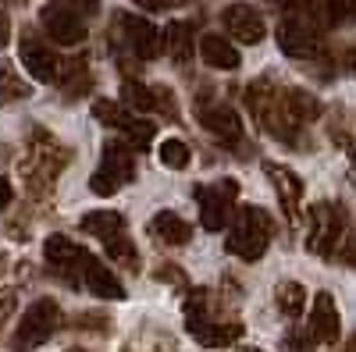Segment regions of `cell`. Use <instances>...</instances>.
Masks as SVG:
<instances>
[{
  "instance_id": "6da1fadb",
  "label": "cell",
  "mask_w": 356,
  "mask_h": 352,
  "mask_svg": "<svg viewBox=\"0 0 356 352\" xmlns=\"http://www.w3.org/2000/svg\"><path fill=\"white\" fill-rule=\"evenodd\" d=\"M267 246H271V214L260 210V207L235 210L232 231H228V239H225V249L232 256L246 260V263H257L267 253Z\"/></svg>"
},
{
  "instance_id": "7a4b0ae2",
  "label": "cell",
  "mask_w": 356,
  "mask_h": 352,
  "mask_svg": "<svg viewBox=\"0 0 356 352\" xmlns=\"http://www.w3.org/2000/svg\"><path fill=\"white\" fill-rule=\"evenodd\" d=\"M68 164V150H61L50 132H33V146H29V160H25V182L33 192H47L57 178V171Z\"/></svg>"
},
{
  "instance_id": "3957f363",
  "label": "cell",
  "mask_w": 356,
  "mask_h": 352,
  "mask_svg": "<svg viewBox=\"0 0 356 352\" xmlns=\"http://www.w3.org/2000/svg\"><path fill=\"white\" fill-rule=\"evenodd\" d=\"M57 328H61V306L54 299H36L18 320V331L11 338V352H36Z\"/></svg>"
},
{
  "instance_id": "277c9868",
  "label": "cell",
  "mask_w": 356,
  "mask_h": 352,
  "mask_svg": "<svg viewBox=\"0 0 356 352\" xmlns=\"http://www.w3.org/2000/svg\"><path fill=\"white\" fill-rule=\"evenodd\" d=\"M346 235V214L335 203H317L310 210V231H307V249L317 256H335L342 249Z\"/></svg>"
},
{
  "instance_id": "5b68a950",
  "label": "cell",
  "mask_w": 356,
  "mask_h": 352,
  "mask_svg": "<svg viewBox=\"0 0 356 352\" xmlns=\"http://www.w3.org/2000/svg\"><path fill=\"white\" fill-rule=\"evenodd\" d=\"M43 256H47V267L54 274H61L65 281H72V285H79L86 267L93 263V253L82 249L79 242H72L68 235H50L47 246H43Z\"/></svg>"
},
{
  "instance_id": "8992f818",
  "label": "cell",
  "mask_w": 356,
  "mask_h": 352,
  "mask_svg": "<svg viewBox=\"0 0 356 352\" xmlns=\"http://www.w3.org/2000/svg\"><path fill=\"white\" fill-rule=\"evenodd\" d=\"M196 203H200V221L207 231H225L232 224L235 210V182L221 185H196Z\"/></svg>"
},
{
  "instance_id": "52a82bcc",
  "label": "cell",
  "mask_w": 356,
  "mask_h": 352,
  "mask_svg": "<svg viewBox=\"0 0 356 352\" xmlns=\"http://www.w3.org/2000/svg\"><path fill=\"white\" fill-rule=\"evenodd\" d=\"M40 22L47 28V36L54 43H61V47H75V43L86 40V22L68 4H47L43 15H40Z\"/></svg>"
},
{
  "instance_id": "ba28073f",
  "label": "cell",
  "mask_w": 356,
  "mask_h": 352,
  "mask_svg": "<svg viewBox=\"0 0 356 352\" xmlns=\"http://www.w3.org/2000/svg\"><path fill=\"white\" fill-rule=\"evenodd\" d=\"M264 174L267 182L275 185L278 199H282V210L289 221H300V203H303V178L296 171H289L285 164H275V160H264Z\"/></svg>"
},
{
  "instance_id": "9c48e42d",
  "label": "cell",
  "mask_w": 356,
  "mask_h": 352,
  "mask_svg": "<svg viewBox=\"0 0 356 352\" xmlns=\"http://www.w3.org/2000/svg\"><path fill=\"white\" fill-rule=\"evenodd\" d=\"M189 335L203 345V349H225V345H235L243 338V324H221L218 317L203 313V317H189L186 320Z\"/></svg>"
},
{
  "instance_id": "30bf717a",
  "label": "cell",
  "mask_w": 356,
  "mask_h": 352,
  "mask_svg": "<svg viewBox=\"0 0 356 352\" xmlns=\"http://www.w3.org/2000/svg\"><path fill=\"white\" fill-rule=\"evenodd\" d=\"M310 338L317 345H339L342 338V320H339V306L328 292H321L314 299V310H310Z\"/></svg>"
},
{
  "instance_id": "8fae6325",
  "label": "cell",
  "mask_w": 356,
  "mask_h": 352,
  "mask_svg": "<svg viewBox=\"0 0 356 352\" xmlns=\"http://www.w3.org/2000/svg\"><path fill=\"white\" fill-rule=\"evenodd\" d=\"M22 65L29 68V75H33L36 82H57V75H61V61H57V53L40 43L33 33L22 36Z\"/></svg>"
},
{
  "instance_id": "7c38bea8",
  "label": "cell",
  "mask_w": 356,
  "mask_h": 352,
  "mask_svg": "<svg viewBox=\"0 0 356 352\" xmlns=\"http://www.w3.org/2000/svg\"><path fill=\"white\" fill-rule=\"evenodd\" d=\"M278 47L289 53V57H300V61H310V57L321 53V36L314 33V25H303V22H285L278 28Z\"/></svg>"
},
{
  "instance_id": "4fadbf2b",
  "label": "cell",
  "mask_w": 356,
  "mask_h": 352,
  "mask_svg": "<svg viewBox=\"0 0 356 352\" xmlns=\"http://www.w3.org/2000/svg\"><path fill=\"white\" fill-rule=\"evenodd\" d=\"M225 28L239 40V43H246V47H253V43H260L264 36H267V28H264V18L253 11V8H246V4H232L228 11H225Z\"/></svg>"
},
{
  "instance_id": "5bb4252c",
  "label": "cell",
  "mask_w": 356,
  "mask_h": 352,
  "mask_svg": "<svg viewBox=\"0 0 356 352\" xmlns=\"http://www.w3.org/2000/svg\"><path fill=\"white\" fill-rule=\"evenodd\" d=\"M125 25V36L132 43V50L143 57V61H154V57L164 50V36H161V28L150 25L146 18H122Z\"/></svg>"
},
{
  "instance_id": "9a60e30c",
  "label": "cell",
  "mask_w": 356,
  "mask_h": 352,
  "mask_svg": "<svg viewBox=\"0 0 356 352\" xmlns=\"http://www.w3.org/2000/svg\"><path fill=\"white\" fill-rule=\"evenodd\" d=\"M200 121H203V128L211 132V135H218L221 142H239L243 139V117L235 114L232 107H203L200 110Z\"/></svg>"
},
{
  "instance_id": "2e32d148",
  "label": "cell",
  "mask_w": 356,
  "mask_h": 352,
  "mask_svg": "<svg viewBox=\"0 0 356 352\" xmlns=\"http://www.w3.org/2000/svg\"><path fill=\"white\" fill-rule=\"evenodd\" d=\"M100 167L111 174L118 185H125L136 178V157H132V146L125 142H104L100 150Z\"/></svg>"
},
{
  "instance_id": "e0dca14e",
  "label": "cell",
  "mask_w": 356,
  "mask_h": 352,
  "mask_svg": "<svg viewBox=\"0 0 356 352\" xmlns=\"http://www.w3.org/2000/svg\"><path fill=\"white\" fill-rule=\"evenodd\" d=\"M200 57H203L207 68H218V72H235L239 68V50H235L225 36H218V33H207L200 40Z\"/></svg>"
},
{
  "instance_id": "ac0fdd59",
  "label": "cell",
  "mask_w": 356,
  "mask_h": 352,
  "mask_svg": "<svg viewBox=\"0 0 356 352\" xmlns=\"http://www.w3.org/2000/svg\"><path fill=\"white\" fill-rule=\"evenodd\" d=\"M82 285L89 288V292H93V296L97 299H125V288H122V281H118L107 267H104V263L93 256V263H89V267H86V274H82Z\"/></svg>"
},
{
  "instance_id": "d6986e66",
  "label": "cell",
  "mask_w": 356,
  "mask_h": 352,
  "mask_svg": "<svg viewBox=\"0 0 356 352\" xmlns=\"http://www.w3.org/2000/svg\"><path fill=\"white\" fill-rule=\"evenodd\" d=\"M82 231L100 239V242H111L118 235H125V217L118 210H93V214L82 217Z\"/></svg>"
},
{
  "instance_id": "ffe728a7",
  "label": "cell",
  "mask_w": 356,
  "mask_h": 352,
  "mask_svg": "<svg viewBox=\"0 0 356 352\" xmlns=\"http://www.w3.org/2000/svg\"><path fill=\"white\" fill-rule=\"evenodd\" d=\"M150 231H154V239H161L164 246H186L189 235H193V228L178 217V214H171V210H161V214L150 221Z\"/></svg>"
},
{
  "instance_id": "44dd1931",
  "label": "cell",
  "mask_w": 356,
  "mask_h": 352,
  "mask_svg": "<svg viewBox=\"0 0 356 352\" xmlns=\"http://www.w3.org/2000/svg\"><path fill=\"white\" fill-rule=\"evenodd\" d=\"M164 50L175 57L178 65L189 61V53H193V33H189L186 22H171V25L164 28Z\"/></svg>"
},
{
  "instance_id": "7402d4cb",
  "label": "cell",
  "mask_w": 356,
  "mask_h": 352,
  "mask_svg": "<svg viewBox=\"0 0 356 352\" xmlns=\"http://www.w3.org/2000/svg\"><path fill=\"white\" fill-rule=\"evenodd\" d=\"M29 93V82H22V75L15 72L11 61H0V103H15V100H25Z\"/></svg>"
},
{
  "instance_id": "603a6c76",
  "label": "cell",
  "mask_w": 356,
  "mask_h": 352,
  "mask_svg": "<svg viewBox=\"0 0 356 352\" xmlns=\"http://www.w3.org/2000/svg\"><path fill=\"white\" fill-rule=\"evenodd\" d=\"M275 303L285 317H300L303 313V303H307V288L300 281H282L278 292H275Z\"/></svg>"
},
{
  "instance_id": "cb8c5ba5",
  "label": "cell",
  "mask_w": 356,
  "mask_h": 352,
  "mask_svg": "<svg viewBox=\"0 0 356 352\" xmlns=\"http://www.w3.org/2000/svg\"><path fill=\"white\" fill-rule=\"evenodd\" d=\"M122 103L132 107V110H157V93H154V90H146L143 82L129 78V82L122 85Z\"/></svg>"
},
{
  "instance_id": "d4e9b609",
  "label": "cell",
  "mask_w": 356,
  "mask_h": 352,
  "mask_svg": "<svg viewBox=\"0 0 356 352\" xmlns=\"http://www.w3.org/2000/svg\"><path fill=\"white\" fill-rule=\"evenodd\" d=\"M104 249H107V256L118 263V267H125V271H139V253H136L132 239H125V235H118V239L104 242Z\"/></svg>"
},
{
  "instance_id": "484cf974",
  "label": "cell",
  "mask_w": 356,
  "mask_h": 352,
  "mask_svg": "<svg viewBox=\"0 0 356 352\" xmlns=\"http://www.w3.org/2000/svg\"><path fill=\"white\" fill-rule=\"evenodd\" d=\"M157 150H161V164L171 167V171H182V167H189V160H193L189 146H186L182 139H164Z\"/></svg>"
},
{
  "instance_id": "4316f807",
  "label": "cell",
  "mask_w": 356,
  "mask_h": 352,
  "mask_svg": "<svg viewBox=\"0 0 356 352\" xmlns=\"http://www.w3.org/2000/svg\"><path fill=\"white\" fill-rule=\"evenodd\" d=\"M93 117L100 125H107V128H125V121L132 114L122 103H114V100H93Z\"/></svg>"
},
{
  "instance_id": "83f0119b",
  "label": "cell",
  "mask_w": 356,
  "mask_h": 352,
  "mask_svg": "<svg viewBox=\"0 0 356 352\" xmlns=\"http://www.w3.org/2000/svg\"><path fill=\"white\" fill-rule=\"evenodd\" d=\"M122 132L129 135V146H136V150H146V146L154 142V132H157V128H154L150 121H139V117H129Z\"/></svg>"
},
{
  "instance_id": "f1b7e54d",
  "label": "cell",
  "mask_w": 356,
  "mask_h": 352,
  "mask_svg": "<svg viewBox=\"0 0 356 352\" xmlns=\"http://www.w3.org/2000/svg\"><path fill=\"white\" fill-rule=\"evenodd\" d=\"M86 90H89V72H86V61L79 57L65 75V97H82Z\"/></svg>"
},
{
  "instance_id": "f546056e",
  "label": "cell",
  "mask_w": 356,
  "mask_h": 352,
  "mask_svg": "<svg viewBox=\"0 0 356 352\" xmlns=\"http://www.w3.org/2000/svg\"><path fill=\"white\" fill-rule=\"evenodd\" d=\"M89 189H93L97 196H114L122 185H118V182L111 178V174H107L104 167H97V171H93V178H89Z\"/></svg>"
},
{
  "instance_id": "4dcf8cb0",
  "label": "cell",
  "mask_w": 356,
  "mask_h": 352,
  "mask_svg": "<svg viewBox=\"0 0 356 352\" xmlns=\"http://www.w3.org/2000/svg\"><path fill=\"white\" fill-rule=\"evenodd\" d=\"M310 342H314L310 335L292 331V335H285V352H314V345H310Z\"/></svg>"
},
{
  "instance_id": "1f68e13d",
  "label": "cell",
  "mask_w": 356,
  "mask_h": 352,
  "mask_svg": "<svg viewBox=\"0 0 356 352\" xmlns=\"http://www.w3.org/2000/svg\"><path fill=\"white\" fill-rule=\"evenodd\" d=\"M15 292H0V335H4V328H8V320H11V313H15Z\"/></svg>"
},
{
  "instance_id": "d6a6232c",
  "label": "cell",
  "mask_w": 356,
  "mask_h": 352,
  "mask_svg": "<svg viewBox=\"0 0 356 352\" xmlns=\"http://www.w3.org/2000/svg\"><path fill=\"white\" fill-rule=\"evenodd\" d=\"M11 199H15V189H11V182L4 178V174H0V210H8Z\"/></svg>"
},
{
  "instance_id": "836d02e7",
  "label": "cell",
  "mask_w": 356,
  "mask_h": 352,
  "mask_svg": "<svg viewBox=\"0 0 356 352\" xmlns=\"http://www.w3.org/2000/svg\"><path fill=\"white\" fill-rule=\"evenodd\" d=\"M136 4L150 8V11H161V8H175V4H182V0H136Z\"/></svg>"
},
{
  "instance_id": "e575fe53",
  "label": "cell",
  "mask_w": 356,
  "mask_h": 352,
  "mask_svg": "<svg viewBox=\"0 0 356 352\" xmlns=\"http://www.w3.org/2000/svg\"><path fill=\"white\" fill-rule=\"evenodd\" d=\"M346 153H349V164L356 171V139H346Z\"/></svg>"
},
{
  "instance_id": "d590c367",
  "label": "cell",
  "mask_w": 356,
  "mask_h": 352,
  "mask_svg": "<svg viewBox=\"0 0 356 352\" xmlns=\"http://www.w3.org/2000/svg\"><path fill=\"white\" fill-rule=\"evenodd\" d=\"M8 36H11V33H8V22L0 18V47H8Z\"/></svg>"
},
{
  "instance_id": "8d00e7d4",
  "label": "cell",
  "mask_w": 356,
  "mask_h": 352,
  "mask_svg": "<svg viewBox=\"0 0 356 352\" xmlns=\"http://www.w3.org/2000/svg\"><path fill=\"white\" fill-rule=\"evenodd\" d=\"M346 65H349V72H356V50H349V53H346Z\"/></svg>"
},
{
  "instance_id": "74e56055",
  "label": "cell",
  "mask_w": 356,
  "mask_h": 352,
  "mask_svg": "<svg viewBox=\"0 0 356 352\" xmlns=\"http://www.w3.org/2000/svg\"><path fill=\"white\" fill-rule=\"evenodd\" d=\"M239 352H260L257 345H239Z\"/></svg>"
},
{
  "instance_id": "f35d334b",
  "label": "cell",
  "mask_w": 356,
  "mask_h": 352,
  "mask_svg": "<svg viewBox=\"0 0 356 352\" xmlns=\"http://www.w3.org/2000/svg\"><path fill=\"white\" fill-rule=\"evenodd\" d=\"M82 4H86V8H97V0H82Z\"/></svg>"
},
{
  "instance_id": "ab89813d",
  "label": "cell",
  "mask_w": 356,
  "mask_h": 352,
  "mask_svg": "<svg viewBox=\"0 0 356 352\" xmlns=\"http://www.w3.org/2000/svg\"><path fill=\"white\" fill-rule=\"evenodd\" d=\"M68 352H86V349H68Z\"/></svg>"
}]
</instances>
